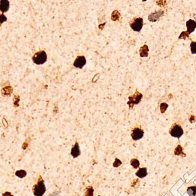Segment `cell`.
<instances>
[{
	"mask_svg": "<svg viewBox=\"0 0 196 196\" xmlns=\"http://www.w3.org/2000/svg\"><path fill=\"white\" fill-rule=\"evenodd\" d=\"M46 187L44 184V180L40 178L37 183L33 187V192L35 196H43L45 193Z\"/></svg>",
	"mask_w": 196,
	"mask_h": 196,
	"instance_id": "1",
	"label": "cell"
},
{
	"mask_svg": "<svg viewBox=\"0 0 196 196\" xmlns=\"http://www.w3.org/2000/svg\"><path fill=\"white\" fill-rule=\"evenodd\" d=\"M47 60V55L44 51H40L36 53L32 57L33 62L37 64L41 65L43 64Z\"/></svg>",
	"mask_w": 196,
	"mask_h": 196,
	"instance_id": "2",
	"label": "cell"
},
{
	"mask_svg": "<svg viewBox=\"0 0 196 196\" xmlns=\"http://www.w3.org/2000/svg\"><path fill=\"white\" fill-rule=\"evenodd\" d=\"M143 25V20L142 18H136L130 22V26L134 31H140Z\"/></svg>",
	"mask_w": 196,
	"mask_h": 196,
	"instance_id": "3",
	"label": "cell"
},
{
	"mask_svg": "<svg viewBox=\"0 0 196 196\" xmlns=\"http://www.w3.org/2000/svg\"><path fill=\"white\" fill-rule=\"evenodd\" d=\"M170 134L172 136L179 138L183 134V130L179 124H174L170 130Z\"/></svg>",
	"mask_w": 196,
	"mask_h": 196,
	"instance_id": "4",
	"label": "cell"
},
{
	"mask_svg": "<svg viewBox=\"0 0 196 196\" xmlns=\"http://www.w3.org/2000/svg\"><path fill=\"white\" fill-rule=\"evenodd\" d=\"M144 135L143 130L139 127H135L131 132V136L133 140H138L141 139Z\"/></svg>",
	"mask_w": 196,
	"mask_h": 196,
	"instance_id": "5",
	"label": "cell"
},
{
	"mask_svg": "<svg viewBox=\"0 0 196 196\" xmlns=\"http://www.w3.org/2000/svg\"><path fill=\"white\" fill-rule=\"evenodd\" d=\"M87 63L86 58L84 56H78L73 63L75 67L82 69Z\"/></svg>",
	"mask_w": 196,
	"mask_h": 196,
	"instance_id": "6",
	"label": "cell"
},
{
	"mask_svg": "<svg viewBox=\"0 0 196 196\" xmlns=\"http://www.w3.org/2000/svg\"><path fill=\"white\" fill-rule=\"evenodd\" d=\"M142 98V94L139 93V92H136V93H135L133 95L130 96L129 97V98L130 100V101L128 102V104H129L131 103V104H129V106L131 107V106H133V104H138L140 102V101L141 100Z\"/></svg>",
	"mask_w": 196,
	"mask_h": 196,
	"instance_id": "7",
	"label": "cell"
},
{
	"mask_svg": "<svg viewBox=\"0 0 196 196\" xmlns=\"http://www.w3.org/2000/svg\"><path fill=\"white\" fill-rule=\"evenodd\" d=\"M187 30L189 34L193 33L196 28V22L192 20H189L186 22Z\"/></svg>",
	"mask_w": 196,
	"mask_h": 196,
	"instance_id": "8",
	"label": "cell"
},
{
	"mask_svg": "<svg viewBox=\"0 0 196 196\" xmlns=\"http://www.w3.org/2000/svg\"><path fill=\"white\" fill-rule=\"evenodd\" d=\"M10 7V2L7 0H1L0 1V11L2 13L7 12Z\"/></svg>",
	"mask_w": 196,
	"mask_h": 196,
	"instance_id": "9",
	"label": "cell"
},
{
	"mask_svg": "<svg viewBox=\"0 0 196 196\" xmlns=\"http://www.w3.org/2000/svg\"><path fill=\"white\" fill-rule=\"evenodd\" d=\"M70 154L73 156V158H76L77 157H78L80 155L81 152H80L79 146V144L78 143H76L75 144L74 146L73 147V148L71 150Z\"/></svg>",
	"mask_w": 196,
	"mask_h": 196,
	"instance_id": "10",
	"label": "cell"
},
{
	"mask_svg": "<svg viewBox=\"0 0 196 196\" xmlns=\"http://www.w3.org/2000/svg\"><path fill=\"white\" fill-rule=\"evenodd\" d=\"M136 175L139 177V178H144L148 175V172H147V169L145 167L143 168H140L136 173Z\"/></svg>",
	"mask_w": 196,
	"mask_h": 196,
	"instance_id": "11",
	"label": "cell"
},
{
	"mask_svg": "<svg viewBox=\"0 0 196 196\" xmlns=\"http://www.w3.org/2000/svg\"><path fill=\"white\" fill-rule=\"evenodd\" d=\"M187 193L190 196H195L196 194V187H190L187 189Z\"/></svg>",
	"mask_w": 196,
	"mask_h": 196,
	"instance_id": "12",
	"label": "cell"
},
{
	"mask_svg": "<svg viewBox=\"0 0 196 196\" xmlns=\"http://www.w3.org/2000/svg\"><path fill=\"white\" fill-rule=\"evenodd\" d=\"M131 164L134 169H137V167H139L140 163L138 160L136 158H133L132 160H131Z\"/></svg>",
	"mask_w": 196,
	"mask_h": 196,
	"instance_id": "13",
	"label": "cell"
},
{
	"mask_svg": "<svg viewBox=\"0 0 196 196\" xmlns=\"http://www.w3.org/2000/svg\"><path fill=\"white\" fill-rule=\"evenodd\" d=\"M93 189L91 186L87 187L85 190V196H93Z\"/></svg>",
	"mask_w": 196,
	"mask_h": 196,
	"instance_id": "14",
	"label": "cell"
},
{
	"mask_svg": "<svg viewBox=\"0 0 196 196\" xmlns=\"http://www.w3.org/2000/svg\"><path fill=\"white\" fill-rule=\"evenodd\" d=\"M15 174L17 176L19 177L20 178H23V177H25V175H26V173L24 170H19L16 172Z\"/></svg>",
	"mask_w": 196,
	"mask_h": 196,
	"instance_id": "15",
	"label": "cell"
},
{
	"mask_svg": "<svg viewBox=\"0 0 196 196\" xmlns=\"http://www.w3.org/2000/svg\"><path fill=\"white\" fill-rule=\"evenodd\" d=\"M190 47H191L192 53L193 54H196V42L192 41L191 43Z\"/></svg>",
	"mask_w": 196,
	"mask_h": 196,
	"instance_id": "16",
	"label": "cell"
},
{
	"mask_svg": "<svg viewBox=\"0 0 196 196\" xmlns=\"http://www.w3.org/2000/svg\"><path fill=\"white\" fill-rule=\"evenodd\" d=\"M6 21H7L6 17L4 15H3V14L0 15V22L1 23H2V22Z\"/></svg>",
	"mask_w": 196,
	"mask_h": 196,
	"instance_id": "17",
	"label": "cell"
},
{
	"mask_svg": "<svg viewBox=\"0 0 196 196\" xmlns=\"http://www.w3.org/2000/svg\"></svg>",
	"mask_w": 196,
	"mask_h": 196,
	"instance_id": "18",
	"label": "cell"
}]
</instances>
